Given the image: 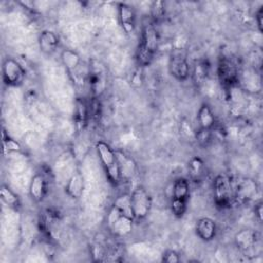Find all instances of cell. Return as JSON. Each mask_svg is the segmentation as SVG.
<instances>
[{"label":"cell","mask_w":263,"mask_h":263,"mask_svg":"<svg viewBox=\"0 0 263 263\" xmlns=\"http://www.w3.org/2000/svg\"><path fill=\"white\" fill-rule=\"evenodd\" d=\"M96 149L101 163L106 172L107 178L113 185H118L122 179L116 152L104 141L97 142Z\"/></svg>","instance_id":"7a4b0ae2"},{"label":"cell","mask_w":263,"mask_h":263,"mask_svg":"<svg viewBox=\"0 0 263 263\" xmlns=\"http://www.w3.org/2000/svg\"><path fill=\"white\" fill-rule=\"evenodd\" d=\"M190 195V184L185 178H178L175 180L172 189L171 210L174 216L181 218L187 210V202Z\"/></svg>","instance_id":"5b68a950"},{"label":"cell","mask_w":263,"mask_h":263,"mask_svg":"<svg viewBox=\"0 0 263 263\" xmlns=\"http://www.w3.org/2000/svg\"><path fill=\"white\" fill-rule=\"evenodd\" d=\"M1 200L9 208L18 209L21 206V199L16 193H14L8 186L2 185L0 189Z\"/></svg>","instance_id":"7402d4cb"},{"label":"cell","mask_w":263,"mask_h":263,"mask_svg":"<svg viewBox=\"0 0 263 263\" xmlns=\"http://www.w3.org/2000/svg\"><path fill=\"white\" fill-rule=\"evenodd\" d=\"M133 224H134L133 218L121 214L119 217H117L114 221H112L107 226L110 229V231L113 233V235L122 237L132 232Z\"/></svg>","instance_id":"5bb4252c"},{"label":"cell","mask_w":263,"mask_h":263,"mask_svg":"<svg viewBox=\"0 0 263 263\" xmlns=\"http://www.w3.org/2000/svg\"><path fill=\"white\" fill-rule=\"evenodd\" d=\"M86 84L88 85L91 98L99 99L107 87V70L105 66L97 61L91 60L87 66Z\"/></svg>","instance_id":"3957f363"},{"label":"cell","mask_w":263,"mask_h":263,"mask_svg":"<svg viewBox=\"0 0 263 263\" xmlns=\"http://www.w3.org/2000/svg\"><path fill=\"white\" fill-rule=\"evenodd\" d=\"M214 201L219 209H228L234 202V186L226 175H218L213 182Z\"/></svg>","instance_id":"277c9868"},{"label":"cell","mask_w":263,"mask_h":263,"mask_svg":"<svg viewBox=\"0 0 263 263\" xmlns=\"http://www.w3.org/2000/svg\"><path fill=\"white\" fill-rule=\"evenodd\" d=\"M257 185L256 182L245 179L240 181L236 187H234V201L246 202L252 198L254 194H256Z\"/></svg>","instance_id":"2e32d148"},{"label":"cell","mask_w":263,"mask_h":263,"mask_svg":"<svg viewBox=\"0 0 263 263\" xmlns=\"http://www.w3.org/2000/svg\"><path fill=\"white\" fill-rule=\"evenodd\" d=\"M150 13H151V17L154 22L161 20L165 14L164 2H162V1L152 2L151 7H150Z\"/></svg>","instance_id":"d4e9b609"},{"label":"cell","mask_w":263,"mask_h":263,"mask_svg":"<svg viewBox=\"0 0 263 263\" xmlns=\"http://www.w3.org/2000/svg\"><path fill=\"white\" fill-rule=\"evenodd\" d=\"M168 71L177 80L185 81L190 75V66L182 51H174L170 58Z\"/></svg>","instance_id":"9c48e42d"},{"label":"cell","mask_w":263,"mask_h":263,"mask_svg":"<svg viewBox=\"0 0 263 263\" xmlns=\"http://www.w3.org/2000/svg\"><path fill=\"white\" fill-rule=\"evenodd\" d=\"M197 122L201 129H213L216 123L215 115L208 104H202L197 111Z\"/></svg>","instance_id":"d6986e66"},{"label":"cell","mask_w":263,"mask_h":263,"mask_svg":"<svg viewBox=\"0 0 263 263\" xmlns=\"http://www.w3.org/2000/svg\"><path fill=\"white\" fill-rule=\"evenodd\" d=\"M209 76V66L205 62L200 61L195 64L192 72V79L196 85L202 84Z\"/></svg>","instance_id":"603a6c76"},{"label":"cell","mask_w":263,"mask_h":263,"mask_svg":"<svg viewBox=\"0 0 263 263\" xmlns=\"http://www.w3.org/2000/svg\"><path fill=\"white\" fill-rule=\"evenodd\" d=\"M88 109H89V118L99 120L102 114V107L99 99L91 98L90 102L88 103Z\"/></svg>","instance_id":"4316f807"},{"label":"cell","mask_w":263,"mask_h":263,"mask_svg":"<svg viewBox=\"0 0 263 263\" xmlns=\"http://www.w3.org/2000/svg\"><path fill=\"white\" fill-rule=\"evenodd\" d=\"M181 259L179 257V254L175 251H166L163 255H162V261L167 262V263H177L179 262Z\"/></svg>","instance_id":"f1b7e54d"},{"label":"cell","mask_w":263,"mask_h":263,"mask_svg":"<svg viewBox=\"0 0 263 263\" xmlns=\"http://www.w3.org/2000/svg\"><path fill=\"white\" fill-rule=\"evenodd\" d=\"M116 155H117V158H118L121 179L132 178L134 176L135 172H136L135 161L130 157L123 154L122 152H116Z\"/></svg>","instance_id":"44dd1931"},{"label":"cell","mask_w":263,"mask_h":263,"mask_svg":"<svg viewBox=\"0 0 263 263\" xmlns=\"http://www.w3.org/2000/svg\"><path fill=\"white\" fill-rule=\"evenodd\" d=\"M218 74H219L220 81L224 86L231 87L237 82V79H238L237 68L235 64L227 58L221 59L218 67Z\"/></svg>","instance_id":"30bf717a"},{"label":"cell","mask_w":263,"mask_h":263,"mask_svg":"<svg viewBox=\"0 0 263 263\" xmlns=\"http://www.w3.org/2000/svg\"><path fill=\"white\" fill-rule=\"evenodd\" d=\"M202 168H203V161L201 160V158H199L197 156H194L189 160L188 170H189V173L192 177L197 178L198 176H200V174L202 172Z\"/></svg>","instance_id":"484cf974"},{"label":"cell","mask_w":263,"mask_h":263,"mask_svg":"<svg viewBox=\"0 0 263 263\" xmlns=\"http://www.w3.org/2000/svg\"><path fill=\"white\" fill-rule=\"evenodd\" d=\"M83 188H84V184H83L82 175L79 172L74 173L67 182V185H66L67 194L71 198L77 199L82 195Z\"/></svg>","instance_id":"ac0fdd59"},{"label":"cell","mask_w":263,"mask_h":263,"mask_svg":"<svg viewBox=\"0 0 263 263\" xmlns=\"http://www.w3.org/2000/svg\"><path fill=\"white\" fill-rule=\"evenodd\" d=\"M115 206H117L120 212L127 216L130 217L135 220L134 218V214H133V210H132V202H130V194H121L119 195L113 203Z\"/></svg>","instance_id":"cb8c5ba5"},{"label":"cell","mask_w":263,"mask_h":263,"mask_svg":"<svg viewBox=\"0 0 263 263\" xmlns=\"http://www.w3.org/2000/svg\"><path fill=\"white\" fill-rule=\"evenodd\" d=\"M2 141H3L4 150H6L8 152H21L22 151V147H21L20 143L16 142L15 140H13L12 138H10L9 136H6L4 132H3Z\"/></svg>","instance_id":"83f0119b"},{"label":"cell","mask_w":263,"mask_h":263,"mask_svg":"<svg viewBox=\"0 0 263 263\" xmlns=\"http://www.w3.org/2000/svg\"><path fill=\"white\" fill-rule=\"evenodd\" d=\"M47 193V180L45 176L41 173H37L33 176L30 186H29V195L36 201L40 202L44 199Z\"/></svg>","instance_id":"7c38bea8"},{"label":"cell","mask_w":263,"mask_h":263,"mask_svg":"<svg viewBox=\"0 0 263 263\" xmlns=\"http://www.w3.org/2000/svg\"><path fill=\"white\" fill-rule=\"evenodd\" d=\"M61 61L72 78L73 82L76 84H85L86 77L85 75H81V58L75 50L72 49H64L61 52Z\"/></svg>","instance_id":"52a82bcc"},{"label":"cell","mask_w":263,"mask_h":263,"mask_svg":"<svg viewBox=\"0 0 263 263\" xmlns=\"http://www.w3.org/2000/svg\"><path fill=\"white\" fill-rule=\"evenodd\" d=\"M38 43L41 51L45 54L53 53L60 44L59 36L50 30H43L38 38Z\"/></svg>","instance_id":"9a60e30c"},{"label":"cell","mask_w":263,"mask_h":263,"mask_svg":"<svg viewBox=\"0 0 263 263\" xmlns=\"http://www.w3.org/2000/svg\"><path fill=\"white\" fill-rule=\"evenodd\" d=\"M262 17H263V7L261 6L256 13V20H257V25L259 28V31L262 32Z\"/></svg>","instance_id":"f546056e"},{"label":"cell","mask_w":263,"mask_h":263,"mask_svg":"<svg viewBox=\"0 0 263 263\" xmlns=\"http://www.w3.org/2000/svg\"><path fill=\"white\" fill-rule=\"evenodd\" d=\"M195 232L197 236L204 241L213 240L217 234V226L215 221L209 217L198 219L195 224Z\"/></svg>","instance_id":"4fadbf2b"},{"label":"cell","mask_w":263,"mask_h":263,"mask_svg":"<svg viewBox=\"0 0 263 263\" xmlns=\"http://www.w3.org/2000/svg\"><path fill=\"white\" fill-rule=\"evenodd\" d=\"M255 214L258 218V221L261 222L262 221V202H258L255 205Z\"/></svg>","instance_id":"4dcf8cb0"},{"label":"cell","mask_w":263,"mask_h":263,"mask_svg":"<svg viewBox=\"0 0 263 263\" xmlns=\"http://www.w3.org/2000/svg\"><path fill=\"white\" fill-rule=\"evenodd\" d=\"M2 78L5 84L17 86L22 84L25 79V70L16 60L7 58L2 66Z\"/></svg>","instance_id":"ba28073f"},{"label":"cell","mask_w":263,"mask_h":263,"mask_svg":"<svg viewBox=\"0 0 263 263\" xmlns=\"http://www.w3.org/2000/svg\"><path fill=\"white\" fill-rule=\"evenodd\" d=\"M118 18L124 33L129 35L135 32L136 13L133 7L126 3H118Z\"/></svg>","instance_id":"8fae6325"},{"label":"cell","mask_w":263,"mask_h":263,"mask_svg":"<svg viewBox=\"0 0 263 263\" xmlns=\"http://www.w3.org/2000/svg\"><path fill=\"white\" fill-rule=\"evenodd\" d=\"M89 119L88 103L83 98H78L75 101L74 108V122L77 129H83Z\"/></svg>","instance_id":"e0dca14e"},{"label":"cell","mask_w":263,"mask_h":263,"mask_svg":"<svg viewBox=\"0 0 263 263\" xmlns=\"http://www.w3.org/2000/svg\"><path fill=\"white\" fill-rule=\"evenodd\" d=\"M158 47V35L151 24L144 26L141 41L136 52V60L139 67H146L151 64Z\"/></svg>","instance_id":"6da1fadb"},{"label":"cell","mask_w":263,"mask_h":263,"mask_svg":"<svg viewBox=\"0 0 263 263\" xmlns=\"http://www.w3.org/2000/svg\"><path fill=\"white\" fill-rule=\"evenodd\" d=\"M130 202L135 220H143L150 213L152 198L143 186H138L133 190L130 194Z\"/></svg>","instance_id":"8992f818"},{"label":"cell","mask_w":263,"mask_h":263,"mask_svg":"<svg viewBox=\"0 0 263 263\" xmlns=\"http://www.w3.org/2000/svg\"><path fill=\"white\" fill-rule=\"evenodd\" d=\"M237 248L242 251H247L255 246L257 236L256 233L251 229H241L234 236Z\"/></svg>","instance_id":"ffe728a7"}]
</instances>
